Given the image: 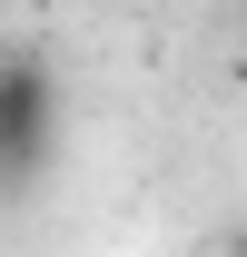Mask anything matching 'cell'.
I'll list each match as a JSON object with an SVG mask.
<instances>
[{
  "mask_svg": "<svg viewBox=\"0 0 247 257\" xmlns=\"http://www.w3.org/2000/svg\"><path fill=\"white\" fill-rule=\"evenodd\" d=\"M50 139H60V89H50V69L40 60H0V188H30L40 159H50Z\"/></svg>",
  "mask_w": 247,
  "mask_h": 257,
  "instance_id": "cell-1",
  "label": "cell"
},
{
  "mask_svg": "<svg viewBox=\"0 0 247 257\" xmlns=\"http://www.w3.org/2000/svg\"><path fill=\"white\" fill-rule=\"evenodd\" d=\"M227 257H247V237H237V247H227Z\"/></svg>",
  "mask_w": 247,
  "mask_h": 257,
  "instance_id": "cell-2",
  "label": "cell"
}]
</instances>
